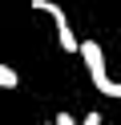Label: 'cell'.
<instances>
[{
    "label": "cell",
    "instance_id": "4",
    "mask_svg": "<svg viewBox=\"0 0 121 125\" xmlns=\"http://www.w3.org/2000/svg\"><path fill=\"white\" fill-rule=\"evenodd\" d=\"M81 125H101V113H97V109H93V113H85V117H81Z\"/></svg>",
    "mask_w": 121,
    "mask_h": 125
},
{
    "label": "cell",
    "instance_id": "5",
    "mask_svg": "<svg viewBox=\"0 0 121 125\" xmlns=\"http://www.w3.org/2000/svg\"><path fill=\"white\" fill-rule=\"evenodd\" d=\"M53 125H77V121H73V117H69V113H65V109H61V113H56V121H53Z\"/></svg>",
    "mask_w": 121,
    "mask_h": 125
},
{
    "label": "cell",
    "instance_id": "3",
    "mask_svg": "<svg viewBox=\"0 0 121 125\" xmlns=\"http://www.w3.org/2000/svg\"><path fill=\"white\" fill-rule=\"evenodd\" d=\"M16 85H20V77H16V69L0 65V89H16Z\"/></svg>",
    "mask_w": 121,
    "mask_h": 125
},
{
    "label": "cell",
    "instance_id": "6",
    "mask_svg": "<svg viewBox=\"0 0 121 125\" xmlns=\"http://www.w3.org/2000/svg\"><path fill=\"white\" fill-rule=\"evenodd\" d=\"M44 125H53V121H44Z\"/></svg>",
    "mask_w": 121,
    "mask_h": 125
},
{
    "label": "cell",
    "instance_id": "2",
    "mask_svg": "<svg viewBox=\"0 0 121 125\" xmlns=\"http://www.w3.org/2000/svg\"><path fill=\"white\" fill-rule=\"evenodd\" d=\"M32 8L56 20V36H61V49L65 52H77V32H73V24H69V16H65L61 4H53V0H32Z\"/></svg>",
    "mask_w": 121,
    "mask_h": 125
},
{
    "label": "cell",
    "instance_id": "1",
    "mask_svg": "<svg viewBox=\"0 0 121 125\" xmlns=\"http://www.w3.org/2000/svg\"><path fill=\"white\" fill-rule=\"evenodd\" d=\"M77 52H81V61H85L89 77H93V89L105 93V97H121V85L105 73V49L101 44L97 41H77Z\"/></svg>",
    "mask_w": 121,
    "mask_h": 125
}]
</instances>
